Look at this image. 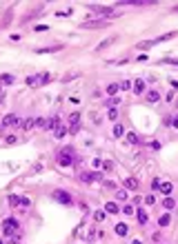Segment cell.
<instances>
[{"label": "cell", "instance_id": "484cf974", "mask_svg": "<svg viewBox=\"0 0 178 244\" xmlns=\"http://www.w3.org/2000/svg\"><path fill=\"white\" fill-rule=\"evenodd\" d=\"M118 89H120V91H129V89H131V82H129V80H125V82L118 85Z\"/></svg>", "mask_w": 178, "mask_h": 244}, {"label": "cell", "instance_id": "44dd1931", "mask_svg": "<svg viewBox=\"0 0 178 244\" xmlns=\"http://www.w3.org/2000/svg\"><path fill=\"white\" fill-rule=\"evenodd\" d=\"M18 207H22V209H29V207H31V200H29V198H20Z\"/></svg>", "mask_w": 178, "mask_h": 244}, {"label": "cell", "instance_id": "83f0119b", "mask_svg": "<svg viewBox=\"0 0 178 244\" xmlns=\"http://www.w3.org/2000/svg\"><path fill=\"white\" fill-rule=\"evenodd\" d=\"M154 202H156V198H154L152 193H149V195H145V204H147V207H152Z\"/></svg>", "mask_w": 178, "mask_h": 244}, {"label": "cell", "instance_id": "8992f818", "mask_svg": "<svg viewBox=\"0 0 178 244\" xmlns=\"http://www.w3.org/2000/svg\"><path fill=\"white\" fill-rule=\"evenodd\" d=\"M83 27L85 29H98V27H107V22L105 20H87V22H83Z\"/></svg>", "mask_w": 178, "mask_h": 244}, {"label": "cell", "instance_id": "9a60e30c", "mask_svg": "<svg viewBox=\"0 0 178 244\" xmlns=\"http://www.w3.org/2000/svg\"><path fill=\"white\" fill-rule=\"evenodd\" d=\"M47 127H49V129H58V127H60V120H58V115H53V118H49V122H47Z\"/></svg>", "mask_w": 178, "mask_h": 244}, {"label": "cell", "instance_id": "7402d4cb", "mask_svg": "<svg viewBox=\"0 0 178 244\" xmlns=\"http://www.w3.org/2000/svg\"><path fill=\"white\" fill-rule=\"evenodd\" d=\"M105 218H107V213H105V211H96V213H94V220H96V222H103Z\"/></svg>", "mask_w": 178, "mask_h": 244}, {"label": "cell", "instance_id": "4316f807", "mask_svg": "<svg viewBox=\"0 0 178 244\" xmlns=\"http://www.w3.org/2000/svg\"><path fill=\"white\" fill-rule=\"evenodd\" d=\"M174 204H176V202H174L171 198H167L165 202H162V209H174Z\"/></svg>", "mask_w": 178, "mask_h": 244}, {"label": "cell", "instance_id": "5bb4252c", "mask_svg": "<svg viewBox=\"0 0 178 244\" xmlns=\"http://www.w3.org/2000/svg\"><path fill=\"white\" fill-rule=\"evenodd\" d=\"M105 211H107V213H118L120 209H118L116 202H107V204H105Z\"/></svg>", "mask_w": 178, "mask_h": 244}, {"label": "cell", "instance_id": "ac0fdd59", "mask_svg": "<svg viewBox=\"0 0 178 244\" xmlns=\"http://www.w3.org/2000/svg\"><path fill=\"white\" fill-rule=\"evenodd\" d=\"M169 220H171V218H169V213L160 215V218H158V226H167V224H169Z\"/></svg>", "mask_w": 178, "mask_h": 244}, {"label": "cell", "instance_id": "b9f144b4", "mask_svg": "<svg viewBox=\"0 0 178 244\" xmlns=\"http://www.w3.org/2000/svg\"><path fill=\"white\" fill-rule=\"evenodd\" d=\"M174 104H176V107H178V100H176V102H174Z\"/></svg>", "mask_w": 178, "mask_h": 244}, {"label": "cell", "instance_id": "d6986e66", "mask_svg": "<svg viewBox=\"0 0 178 244\" xmlns=\"http://www.w3.org/2000/svg\"><path fill=\"white\" fill-rule=\"evenodd\" d=\"M136 218H138V222H140V224H143V226H145V224H147V213H145V211H143V209H140V211H138V213H136Z\"/></svg>", "mask_w": 178, "mask_h": 244}, {"label": "cell", "instance_id": "3957f363", "mask_svg": "<svg viewBox=\"0 0 178 244\" xmlns=\"http://www.w3.org/2000/svg\"><path fill=\"white\" fill-rule=\"evenodd\" d=\"M80 180H83L85 184H91V182L103 180V175H100V173H96V171H83V173H80Z\"/></svg>", "mask_w": 178, "mask_h": 244}, {"label": "cell", "instance_id": "d4e9b609", "mask_svg": "<svg viewBox=\"0 0 178 244\" xmlns=\"http://www.w3.org/2000/svg\"><path fill=\"white\" fill-rule=\"evenodd\" d=\"M0 82L2 85H13V76H0Z\"/></svg>", "mask_w": 178, "mask_h": 244}, {"label": "cell", "instance_id": "ee69618b", "mask_svg": "<svg viewBox=\"0 0 178 244\" xmlns=\"http://www.w3.org/2000/svg\"><path fill=\"white\" fill-rule=\"evenodd\" d=\"M176 11H178V7H176Z\"/></svg>", "mask_w": 178, "mask_h": 244}, {"label": "cell", "instance_id": "52a82bcc", "mask_svg": "<svg viewBox=\"0 0 178 244\" xmlns=\"http://www.w3.org/2000/svg\"><path fill=\"white\" fill-rule=\"evenodd\" d=\"M27 85L29 87H40V85H45V80H43V76H27Z\"/></svg>", "mask_w": 178, "mask_h": 244}, {"label": "cell", "instance_id": "e0dca14e", "mask_svg": "<svg viewBox=\"0 0 178 244\" xmlns=\"http://www.w3.org/2000/svg\"><path fill=\"white\" fill-rule=\"evenodd\" d=\"M127 198H129V193L125 191V189H122V191H116V200L118 202H127Z\"/></svg>", "mask_w": 178, "mask_h": 244}, {"label": "cell", "instance_id": "e575fe53", "mask_svg": "<svg viewBox=\"0 0 178 244\" xmlns=\"http://www.w3.org/2000/svg\"><path fill=\"white\" fill-rule=\"evenodd\" d=\"M112 42H114V38H109V40H105V42H100V45H98V49H107Z\"/></svg>", "mask_w": 178, "mask_h": 244}, {"label": "cell", "instance_id": "ba28073f", "mask_svg": "<svg viewBox=\"0 0 178 244\" xmlns=\"http://www.w3.org/2000/svg\"><path fill=\"white\" fill-rule=\"evenodd\" d=\"M116 235L127 237V235H129V226H127L125 222H118V224H116Z\"/></svg>", "mask_w": 178, "mask_h": 244}, {"label": "cell", "instance_id": "277c9868", "mask_svg": "<svg viewBox=\"0 0 178 244\" xmlns=\"http://www.w3.org/2000/svg\"><path fill=\"white\" fill-rule=\"evenodd\" d=\"M51 198L56 200V202H60V204H71V202H74V200H71V195L67 193V191H53V193H51Z\"/></svg>", "mask_w": 178, "mask_h": 244}, {"label": "cell", "instance_id": "cb8c5ba5", "mask_svg": "<svg viewBox=\"0 0 178 244\" xmlns=\"http://www.w3.org/2000/svg\"><path fill=\"white\" fill-rule=\"evenodd\" d=\"M122 133H125V127H122V124H116V127H114V135H116V138H120Z\"/></svg>", "mask_w": 178, "mask_h": 244}, {"label": "cell", "instance_id": "7a4b0ae2", "mask_svg": "<svg viewBox=\"0 0 178 244\" xmlns=\"http://www.w3.org/2000/svg\"><path fill=\"white\" fill-rule=\"evenodd\" d=\"M2 226H5V235H11V237H13L20 224H18V220H16V218H7V220L2 222Z\"/></svg>", "mask_w": 178, "mask_h": 244}, {"label": "cell", "instance_id": "ab89813d", "mask_svg": "<svg viewBox=\"0 0 178 244\" xmlns=\"http://www.w3.org/2000/svg\"><path fill=\"white\" fill-rule=\"evenodd\" d=\"M171 124H174V127L178 129V115H174V118H171Z\"/></svg>", "mask_w": 178, "mask_h": 244}, {"label": "cell", "instance_id": "ffe728a7", "mask_svg": "<svg viewBox=\"0 0 178 244\" xmlns=\"http://www.w3.org/2000/svg\"><path fill=\"white\" fill-rule=\"evenodd\" d=\"M127 142H131V144H140V138L136 133H127Z\"/></svg>", "mask_w": 178, "mask_h": 244}, {"label": "cell", "instance_id": "4dcf8cb0", "mask_svg": "<svg viewBox=\"0 0 178 244\" xmlns=\"http://www.w3.org/2000/svg\"><path fill=\"white\" fill-rule=\"evenodd\" d=\"M118 102H120V100H118V98H109V100H107V102H105V104H107V107H112V109H114V107H116V104H118Z\"/></svg>", "mask_w": 178, "mask_h": 244}, {"label": "cell", "instance_id": "2e32d148", "mask_svg": "<svg viewBox=\"0 0 178 244\" xmlns=\"http://www.w3.org/2000/svg\"><path fill=\"white\" fill-rule=\"evenodd\" d=\"M134 85H136V87H134V91H136V93H143V91H145V80H143V78H140V80H136Z\"/></svg>", "mask_w": 178, "mask_h": 244}, {"label": "cell", "instance_id": "9c48e42d", "mask_svg": "<svg viewBox=\"0 0 178 244\" xmlns=\"http://www.w3.org/2000/svg\"><path fill=\"white\" fill-rule=\"evenodd\" d=\"M140 186V182L136 178H125V189H129V191H136V189Z\"/></svg>", "mask_w": 178, "mask_h": 244}, {"label": "cell", "instance_id": "6da1fadb", "mask_svg": "<svg viewBox=\"0 0 178 244\" xmlns=\"http://www.w3.org/2000/svg\"><path fill=\"white\" fill-rule=\"evenodd\" d=\"M76 160V149L74 146H65L58 153V167H71Z\"/></svg>", "mask_w": 178, "mask_h": 244}, {"label": "cell", "instance_id": "7c38bea8", "mask_svg": "<svg viewBox=\"0 0 178 244\" xmlns=\"http://www.w3.org/2000/svg\"><path fill=\"white\" fill-rule=\"evenodd\" d=\"M178 36V31H169V33H165V36H160V38H156L154 42L158 45V42H165V40H171V38H176Z\"/></svg>", "mask_w": 178, "mask_h": 244}, {"label": "cell", "instance_id": "8fae6325", "mask_svg": "<svg viewBox=\"0 0 178 244\" xmlns=\"http://www.w3.org/2000/svg\"><path fill=\"white\" fill-rule=\"evenodd\" d=\"M36 127V118H25V122H22V129L25 131H31Z\"/></svg>", "mask_w": 178, "mask_h": 244}, {"label": "cell", "instance_id": "30bf717a", "mask_svg": "<svg viewBox=\"0 0 178 244\" xmlns=\"http://www.w3.org/2000/svg\"><path fill=\"white\" fill-rule=\"evenodd\" d=\"M171 191H174V184L171 182H160V193L162 195H171Z\"/></svg>", "mask_w": 178, "mask_h": 244}, {"label": "cell", "instance_id": "8d00e7d4", "mask_svg": "<svg viewBox=\"0 0 178 244\" xmlns=\"http://www.w3.org/2000/svg\"><path fill=\"white\" fill-rule=\"evenodd\" d=\"M103 186H105V189H116V184H114L112 180H105V182H103Z\"/></svg>", "mask_w": 178, "mask_h": 244}, {"label": "cell", "instance_id": "60d3db41", "mask_svg": "<svg viewBox=\"0 0 178 244\" xmlns=\"http://www.w3.org/2000/svg\"><path fill=\"white\" fill-rule=\"evenodd\" d=\"M131 244H143V242H140V240H134V242H131Z\"/></svg>", "mask_w": 178, "mask_h": 244}, {"label": "cell", "instance_id": "1f68e13d", "mask_svg": "<svg viewBox=\"0 0 178 244\" xmlns=\"http://www.w3.org/2000/svg\"><path fill=\"white\" fill-rule=\"evenodd\" d=\"M107 118H109V120H116V118H118V111H116V109H109V111H107Z\"/></svg>", "mask_w": 178, "mask_h": 244}, {"label": "cell", "instance_id": "f1b7e54d", "mask_svg": "<svg viewBox=\"0 0 178 244\" xmlns=\"http://www.w3.org/2000/svg\"><path fill=\"white\" fill-rule=\"evenodd\" d=\"M18 202H20L18 195H9V204H11V207H18Z\"/></svg>", "mask_w": 178, "mask_h": 244}, {"label": "cell", "instance_id": "d590c367", "mask_svg": "<svg viewBox=\"0 0 178 244\" xmlns=\"http://www.w3.org/2000/svg\"><path fill=\"white\" fill-rule=\"evenodd\" d=\"M152 189H154V191H160V180H158V178H154V182H152Z\"/></svg>", "mask_w": 178, "mask_h": 244}, {"label": "cell", "instance_id": "74e56055", "mask_svg": "<svg viewBox=\"0 0 178 244\" xmlns=\"http://www.w3.org/2000/svg\"><path fill=\"white\" fill-rule=\"evenodd\" d=\"M36 127H47V122H45V118H38V120H36Z\"/></svg>", "mask_w": 178, "mask_h": 244}, {"label": "cell", "instance_id": "5b68a950", "mask_svg": "<svg viewBox=\"0 0 178 244\" xmlns=\"http://www.w3.org/2000/svg\"><path fill=\"white\" fill-rule=\"evenodd\" d=\"M18 124H20V118L16 113H9V115H5L2 122H0V129H5V127H18Z\"/></svg>", "mask_w": 178, "mask_h": 244}, {"label": "cell", "instance_id": "603a6c76", "mask_svg": "<svg viewBox=\"0 0 178 244\" xmlns=\"http://www.w3.org/2000/svg\"><path fill=\"white\" fill-rule=\"evenodd\" d=\"M65 133H67V129L60 124V127L56 129V140H62V138H65Z\"/></svg>", "mask_w": 178, "mask_h": 244}, {"label": "cell", "instance_id": "f35d334b", "mask_svg": "<svg viewBox=\"0 0 178 244\" xmlns=\"http://www.w3.org/2000/svg\"><path fill=\"white\" fill-rule=\"evenodd\" d=\"M103 169H105V171H112L114 164H112V162H103Z\"/></svg>", "mask_w": 178, "mask_h": 244}, {"label": "cell", "instance_id": "d6a6232c", "mask_svg": "<svg viewBox=\"0 0 178 244\" xmlns=\"http://www.w3.org/2000/svg\"><path fill=\"white\" fill-rule=\"evenodd\" d=\"M120 211H125V215H131V213H134V207H131V204H125Z\"/></svg>", "mask_w": 178, "mask_h": 244}, {"label": "cell", "instance_id": "f546056e", "mask_svg": "<svg viewBox=\"0 0 178 244\" xmlns=\"http://www.w3.org/2000/svg\"><path fill=\"white\" fill-rule=\"evenodd\" d=\"M116 91H118V85H109V87H107V93H109L112 98H114V93H116Z\"/></svg>", "mask_w": 178, "mask_h": 244}, {"label": "cell", "instance_id": "7bdbcfd3", "mask_svg": "<svg viewBox=\"0 0 178 244\" xmlns=\"http://www.w3.org/2000/svg\"><path fill=\"white\" fill-rule=\"evenodd\" d=\"M0 244H5V242H2V240H0Z\"/></svg>", "mask_w": 178, "mask_h": 244}, {"label": "cell", "instance_id": "836d02e7", "mask_svg": "<svg viewBox=\"0 0 178 244\" xmlns=\"http://www.w3.org/2000/svg\"><path fill=\"white\" fill-rule=\"evenodd\" d=\"M5 142H7V144H16V142H18V138L11 133V135H7V140H5Z\"/></svg>", "mask_w": 178, "mask_h": 244}, {"label": "cell", "instance_id": "4fadbf2b", "mask_svg": "<svg viewBox=\"0 0 178 244\" xmlns=\"http://www.w3.org/2000/svg\"><path fill=\"white\" fill-rule=\"evenodd\" d=\"M160 100V91H149L147 93V102H158Z\"/></svg>", "mask_w": 178, "mask_h": 244}]
</instances>
